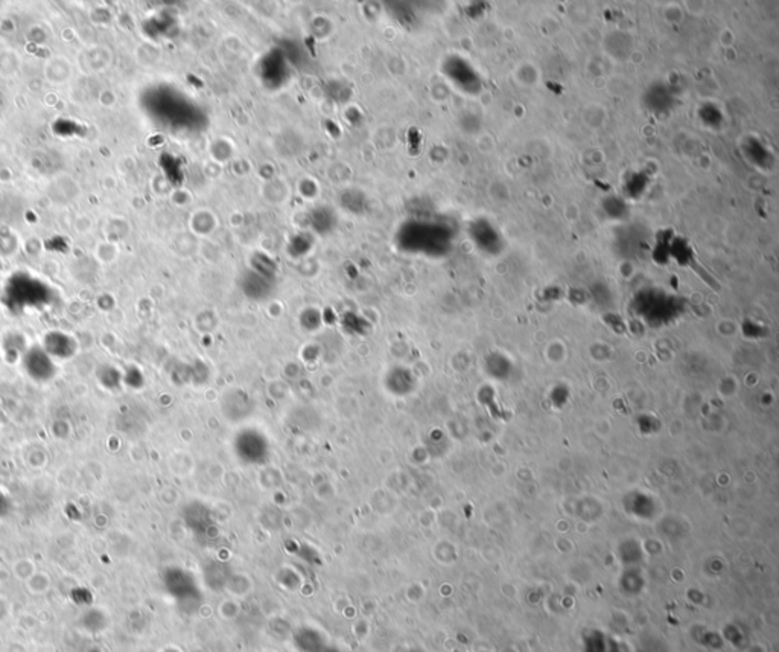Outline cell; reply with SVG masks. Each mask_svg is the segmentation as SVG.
<instances>
[{
    "instance_id": "obj_2",
    "label": "cell",
    "mask_w": 779,
    "mask_h": 652,
    "mask_svg": "<svg viewBox=\"0 0 779 652\" xmlns=\"http://www.w3.org/2000/svg\"><path fill=\"white\" fill-rule=\"evenodd\" d=\"M73 341L69 340L65 336L60 334H51L46 337V352L49 357L55 358H69L75 352V345H72Z\"/></svg>"
},
{
    "instance_id": "obj_1",
    "label": "cell",
    "mask_w": 779,
    "mask_h": 652,
    "mask_svg": "<svg viewBox=\"0 0 779 652\" xmlns=\"http://www.w3.org/2000/svg\"><path fill=\"white\" fill-rule=\"evenodd\" d=\"M23 366L29 377L38 382L51 381L56 372L52 358L47 355L46 350L38 348H32L24 354Z\"/></svg>"
}]
</instances>
